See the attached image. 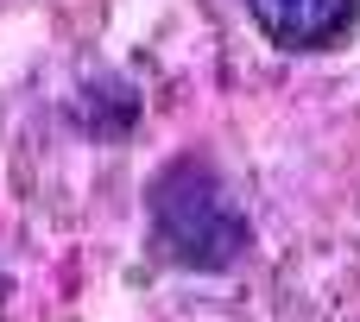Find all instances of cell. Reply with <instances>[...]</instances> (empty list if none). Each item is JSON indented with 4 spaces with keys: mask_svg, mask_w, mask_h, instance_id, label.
Masks as SVG:
<instances>
[{
    "mask_svg": "<svg viewBox=\"0 0 360 322\" xmlns=\"http://www.w3.org/2000/svg\"><path fill=\"white\" fill-rule=\"evenodd\" d=\"M146 215H152L158 253L184 272H228L253 247L247 209L228 196V183L202 158H171L146 183Z\"/></svg>",
    "mask_w": 360,
    "mask_h": 322,
    "instance_id": "obj_1",
    "label": "cell"
},
{
    "mask_svg": "<svg viewBox=\"0 0 360 322\" xmlns=\"http://www.w3.org/2000/svg\"><path fill=\"white\" fill-rule=\"evenodd\" d=\"M253 25L266 32V44L304 57V51H335L360 19V0H247Z\"/></svg>",
    "mask_w": 360,
    "mask_h": 322,
    "instance_id": "obj_2",
    "label": "cell"
},
{
    "mask_svg": "<svg viewBox=\"0 0 360 322\" xmlns=\"http://www.w3.org/2000/svg\"><path fill=\"white\" fill-rule=\"evenodd\" d=\"M70 120L95 139H127L133 120H139V89L120 82V76H95L76 101H70Z\"/></svg>",
    "mask_w": 360,
    "mask_h": 322,
    "instance_id": "obj_3",
    "label": "cell"
}]
</instances>
